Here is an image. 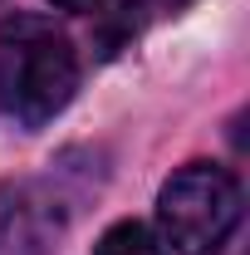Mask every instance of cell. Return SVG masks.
Masks as SVG:
<instances>
[{
  "label": "cell",
  "instance_id": "5b68a950",
  "mask_svg": "<svg viewBox=\"0 0 250 255\" xmlns=\"http://www.w3.org/2000/svg\"><path fill=\"white\" fill-rule=\"evenodd\" d=\"M49 5H59V10H74V15H89V10H98L103 0H49Z\"/></svg>",
  "mask_w": 250,
  "mask_h": 255
},
{
  "label": "cell",
  "instance_id": "277c9868",
  "mask_svg": "<svg viewBox=\"0 0 250 255\" xmlns=\"http://www.w3.org/2000/svg\"><path fill=\"white\" fill-rule=\"evenodd\" d=\"M94 255H162V246H157V236L142 221H118L98 236Z\"/></svg>",
  "mask_w": 250,
  "mask_h": 255
},
{
  "label": "cell",
  "instance_id": "6da1fadb",
  "mask_svg": "<svg viewBox=\"0 0 250 255\" xmlns=\"http://www.w3.org/2000/svg\"><path fill=\"white\" fill-rule=\"evenodd\" d=\"M79 89V54L44 20H5L0 25V108L25 128L59 118Z\"/></svg>",
  "mask_w": 250,
  "mask_h": 255
},
{
  "label": "cell",
  "instance_id": "3957f363",
  "mask_svg": "<svg viewBox=\"0 0 250 255\" xmlns=\"http://www.w3.org/2000/svg\"><path fill=\"white\" fill-rule=\"evenodd\" d=\"M69 231V201L44 177L0 187V255H54Z\"/></svg>",
  "mask_w": 250,
  "mask_h": 255
},
{
  "label": "cell",
  "instance_id": "7a4b0ae2",
  "mask_svg": "<svg viewBox=\"0 0 250 255\" xmlns=\"http://www.w3.org/2000/svg\"><path fill=\"white\" fill-rule=\"evenodd\" d=\"M157 221L177 255H221L241 226V182L216 162H191L162 187Z\"/></svg>",
  "mask_w": 250,
  "mask_h": 255
},
{
  "label": "cell",
  "instance_id": "8992f818",
  "mask_svg": "<svg viewBox=\"0 0 250 255\" xmlns=\"http://www.w3.org/2000/svg\"><path fill=\"white\" fill-rule=\"evenodd\" d=\"M167 5H182V0H167Z\"/></svg>",
  "mask_w": 250,
  "mask_h": 255
}]
</instances>
